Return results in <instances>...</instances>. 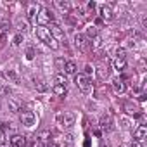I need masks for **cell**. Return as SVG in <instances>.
I'll use <instances>...</instances> for the list:
<instances>
[{
  "label": "cell",
  "instance_id": "obj_20",
  "mask_svg": "<svg viewBox=\"0 0 147 147\" xmlns=\"http://www.w3.org/2000/svg\"><path fill=\"white\" fill-rule=\"evenodd\" d=\"M107 75H109V69H107V66H106V67H104V66H102V67H99V78H100V80L107 78Z\"/></svg>",
  "mask_w": 147,
  "mask_h": 147
},
{
  "label": "cell",
  "instance_id": "obj_26",
  "mask_svg": "<svg viewBox=\"0 0 147 147\" xmlns=\"http://www.w3.org/2000/svg\"><path fill=\"white\" fill-rule=\"evenodd\" d=\"M116 59H125V50L123 49H116Z\"/></svg>",
  "mask_w": 147,
  "mask_h": 147
},
{
  "label": "cell",
  "instance_id": "obj_9",
  "mask_svg": "<svg viewBox=\"0 0 147 147\" xmlns=\"http://www.w3.org/2000/svg\"><path fill=\"white\" fill-rule=\"evenodd\" d=\"M47 30H49V33H50V35H52L55 40H57V38H64V31L61 30V26H59V24H55V23H50Z\"/></svg>",
  "mask_w": 147,
  "mask_h": 147
},
{
  "label": "cell",
  "instance_id": "obj_19",
  "mask_svg": "<svg viewBox=\"0 0 147 147\" xmlns=\"http://www.w3.org/2000/svg\"><path fill=\"white\" fill-rule=\"evenodd\" d=\"M109 123H111V116H109V114H104V116L100 118V126H102V128H106V126L109 128Z\"/></svg>",
  "mask_w": 147,
  "mask_h": 147
},
{
  "label": "cell",
  "instance_id": "obj_23",
  "mask_svg": "<svg viewBox=\"0 0 147 147\" xmlns=\"http://www.w3.org/2000/svg\"><path fill=\"white\" fill-rule=\"evenodd\" d=\"M88 36H94V38L97 36V28H95V26H90V28H88ZM88 36H87V38H88Z\"/></svg>",
  "mask_w": 147,
  "mask_h": 147
},
{
  "label": "cell",
  "instance_id": "obj_3",
  "mask_svg": "<svg viewBox=\"0 0 147 147\" xmlns=\"http://www.w3.org/2000/svg\"><path fill=\"white\" fill-rule=\"evenodd\" d=\"M36 23H40V24H50V23H54V12L50 9H47V7H42L40 12H38Z\"/></svg>",
  "mask_w": 147,
  "mask_h": 147
},
{
  "label": "cell",
  "instance_id": "obj_15",
  "mask_svg": "<svg viewBox=\"0 0 147 147\" xmlns=\"http://www.w3.org/2000/svg\"><path fill=\"white\" fill-rule=\"evenodd\" d=\"M21 109H23L21 102H18V100H14V99L9 100V111H12V113H19Z\"/></svg>",
  "mask_w": 147,
  "mask_h": 147
},
{
  "label": "cell",
  "instance_id": "obj_7",
  "mask_svg": "<svg viewBox=\"0 0 147 147\" xmlns=\"http://www.w3.org/2000/svg\"><path fill=\"white\" fill-rule=\"evenodd\" d=\"M99 14H100V19H104V21H111V19L114 18L111 5H106V4L99 7Z\"/></svg>",
  "mask_w": 147,
  "mask_h": 147
},
{
  "label": "cell",
  "instance_id": "obj_4",
  "mask_svg": "<svg viewBox=\"0 0 147 147\" xmlns=\"http://www.w3.org/2000/svg\"><path fill=\"white\" fill-rule=\"evenodd\" d=\"M75 47H76L80 52H87V50L90 49V42H88V38H87L85 35L76 33V35H75Z\"/></svg>",
  "mask_w": 147,
  "mask_h": 147
},
{
  "label": "cell",
  "instance_id": "obj_31",
  "mask_svg": "<svg viewBox=\"0 0 147 147\" xmlns=\"http://www.w3.org/2000/svg\"><path fill=\"white\" fill-rule=\"evenodd\" d=\"M131 147H142V145H140V142H133V144H131Z\"/></svg>",
  "mask_w": 147,
  "mask_h": 147
},
{
  "label": "cell",
  "instance_id": "obj_18",
  "mask_svg": "<svg viewBox=\"0 0 147 147\" xmlns=\"http://www.w3.org/2000/svg\"><path fill=\"white\" fill-rule=\"evenodd\" d=\"M66 92H67V90H66V87L54 85V94H55V95H61V97H62V95H66Z\"/></svg>",
  "mask_w": 147,
  "mask_h": 147
},
{
  "label": "cell",
  "instance_id": "obj_12",
  "mask_svg": "<svg viewBox=\"0 0 147 147\" xmlns=\"http://www.w3.org/2000/svg\"><path fill=\"white\" fill-rule=\"evenodd\" d=\"M64 73L66 75H76V62L75 61H66L64 62Z\"/></svg>",
  "mask_w": 147,
  "mask_h": 147
},
{
  "label": "cell",
  "instance_id": "obj_22",
  "mask_svg": "<svg viewBox=\"0 0 147 147\" xmlns=\"http://www.w3.org/2000/svg\"><path fill=\"white\" fill-rule=\"evenodd\" d=\"M5 76H7V78H11V80H14V82H18V76H16V73H14V71H11V69L5 73Z\"/></svg>",
  "mask_w": 147,
  "mask_h": 147
},
{
  "label": "cell",
  "instance_id": "obj_17",
  "mask_svg": "<svg viewBox=\"0 0 147 147\" xmlns=\"http://www.w3.org/2000/svg\"><path fill=\"white\" fill-rule=\"evenodd\" d=\"M55 85H61V87H66L67 85V80H66V76L62 75V73L55 75Z\"/></svg>",
  "mask_w": 147,
  "mask_h": 147
},
{
  "label": "cell",
  "instance_id": "obj_29",
  "mask_svg": "<svg viewBox=\"0 0 147 147\" xmlns=\"http://www.w3.org/2000/svg\"><path fill=\"white\" fill-rule=\"evenodd\" d=\"M90 73H92V67H90V66H87V67H85V76H88Z\"/></svg>",
  "mask_w": 147,
  "mask_h": 147
},
{
  "label": "cell",
  "instance_id": "obj_6",
  "mask_svg": "<svg viewBox=\"0 0 147 147\" xmlns=\"http://www.w3.org/2000/svg\"><path fill=\"white\" fill-rule=\"evenodd\" d=\"M59 123L64 128H71L73 125H75V114L73 113H64L62 116H59Z\"/></svg>",
  "mask_w": 147,
  "mask_h": 147
},
{
  "label": "cell",
  "instance_id": "obj_24",
  "mask_svg": "<svg viewBox=\"0 0 147 147\" xmlns=\"http://www.w3.org/2000/svg\"><path fill=\"white\" fill-rule=\"evenodd\" d=\"M33 57H35V49H31V47H30V49L26 50V59H30V61H31Z\"/></svg>",
  "mask_w": 147,
  "mask_h": 147
},
{
  "label": "cell",
  "instance_id": "obj_2",
  "mask_svg": "<svg viewBox=\"0 0 147 147\" xmlns=\"http://www.w3.org/2000/svg\"><path fill=\"white\" fill-rule=\"evenodd\" d=\"M75 83H76V87H78L83 94L94 92V83H92V80H90L88 76H85V75H75Z\"/></svg>",
  "mask_w": 147,
  "mask_h": 147
},
{
  "label": "cell",
  "instance_id": "obj_5",
  "mask_svg": "<svg viewBox=\"0 0 147 147\" xmlns=\"http://www.w3.org/2000/svg\"><path fill=\"white\" fill-rule=\"evenodd\" d=\"M19 121H21V125H24V126H33V125L36 123V116H35L31 111H23V113L19 114Z\"/></svg>",
  "mask_w": 147,
  "mask_h": 147
},
{
  "label": "cell",
  "instance_id": "obj_10",
  "mask_svg": "<svg viewBox=\"0 0 147 147\" xmlns=\"http://www.w3.org/2000/svg\"><path fill=\"white\" fill-rule=\"evenodd\" d=\"M38 12H40V7H38L36 4H30V7H28V19H30L33 24H36Z\"/></svg>",
  "mask_w": 147,
  "mask_h": 147
},
{
  "label": "cell",
  "instance_id": "obj_32",
  "mask_svg": "<svg viewBox=\"0 0 147 147\" xmlns=\"http://www.w3.org/2000/svg\"><path fill=\"white\" fill-rule=\"evenodd\" d=\"M49 147H59V145H55V144H50V145H49Z\"/></svg>",
  "mask_w": 147,
  "mask_h": 147
},
{
  "label": "cell",
  "instance_id": "obj_8",
  "mask_svg": "<svg viewBox=\"0 0 147 147\" xmlns=\"http://www.w3.org/2000/svg\"><path fill=\"white\" fill-rule=\"evenodd\" d=\"M9 144L11 147H24L26 145V138L19 133H14L12 137H9Z\"/></svg>",
  "mask_w": 147,
  "mask_h": 147
},
{
  "label": "cell",
  "instance_id": "obj_1",
  "mask_svg": "<svg viewBox=\"0 0 147 147\" xmlns=\"http://www.w3.org/2000/svg\"><path fill=\"white\" fill-rule=\"evenodd\" d=\"M35 33H36V36H38V40H40V42H43L45 45H49L50 49H54V50H55V49H59V43H57V40H55V38H54V36L49 33V30H47V28H43V26H38Z\"/></svg>",
  "mask_w": 147,
  "mask_h": 147
},
{
  "label": "cell",
  "instance_id": "obj_25",
  "mask_svg": "<svg viewBox=\"0 0 147 147\" xmlns=\"http://www.w3.org/2000/svg\"><path fill=\"white\" fill-rule=\"evenodd\" d=\"M21 42H23V35L18 33V35L14 36V45H21Z\"/></svg>",
  "mask_w": 147,
  "mask_h": 147
},
{
  "label": "cell",
  "instance_id": "obj_28",
  "mask_svg": "<svg viewBox=\"0 0 147 147\" xmlns=\"http://www.w3.org/2000/svg\"><path fill=\"white\" fill-rule=\"evenodd\" d=\"M144 67H145V62H144V61H140V64H138V71H142V73H144V71H145Z\"/></svg>",
  "mask_w": 147,
  "mask_h": 147
},
{
  "label": "cell",
  "instance_id": "obj_14",
  "mask_svg": "<svg viewBox=\"0 0 147 147\" xmlns=\"http://www.w3.org/2000/svg\"><path fill=\"white\" fill-rule=\"evenodd\" d=\"M55 5H57L61 11H64V12H69V11H71V4L67 2V0H64V2H62V0H55Z\"/></svg>",
  "mask_w": 147,
  "mask_h": 147
},
{
  "label": "cell",
  "instance_id": "obj_30",
  "mask_svg": "<svg viewBox=\"0 0 147 147\" xmlns=\"http://www.w3.org/2000/svg\"><path fill=\"white\" fill-rule=\"evenodd\" d=\"M88 9H92V11H94V9H95V4H94V2H90V4H88Z\"/></svg>",
  "mask_w": 147,
  "mask_h": 147
},
{
  "label": "cell",
  "instance_id": "obj_13",
  "mask_svg": "<svg viewBox=\"0 0 147 147\" xmlns=\"http://www.w3.org/2000/svg\"><path fill=\"white\" fill-rule=\"evenodd\" d=\"M145 135H147V128H145L144 125H142V126H138V128L135 130V135H133V137H135V142H142Z\"/></svg>",
  "mask_w": 147,
  "mask_h": 147
},
{
  "label": "cell",
  "instance_id": "obj_27",
  "mask_svg": "<svg viewBox=\"0 0 147 147\" xmlns=\"http://www.w3.org/2000/svg\"><path fill=\"white\" fill-rule=\"evenodd\" d=\"M94 47H100V38H99V36H95V40H94Z\"/></svg>",
  "mask_w": 147,
  "mask_h": 147
},
{
  "label": "cell",
  "instance_id": "obj_11",
  "mask_svg": "<svg viewBox=\"0 0 147 147\" xmlns=\"http://www.w3.org/2000/svg\"><path fill=\"white\" fill-rule=\"evenodd\" d=\"M113 90H114V94H123V92L126 90L125 80H123V78H114V80H113Z\"/></svg>",
  "mask_w": 147,
  "mask_h": 147
},
{
  "label": "cell",
  "instance_id": "obj_21",
  "mask_svg": "<svg viewBox=\"0 0 147 147\" xmlns=\"http://www.w3.org/2000/svg\"><path fill=\"white\" fill-rule=\"evenodd\" d=\"M125 109H126V113H128V114H133V116H135V114H138V109H137L135 106H131V104H125Z\"/></svg>",
  "mask_w": 147,
  "mask_h": 147
},
{
  "label": "cell",
  "instance_id": "obj_16",
  "mask_svg": "<svg viewBox=\"0 0 147 147\" xmlns=\"http://www.w3.org/2000/svg\"><path fill=\"white\" fill-rule=\"evenodd\" d=\"M125 67H126V59H114V69L125 71Z\"/></svg>",
  "mask_w": 147,
  "mask_h": 147
}]
</instances>
